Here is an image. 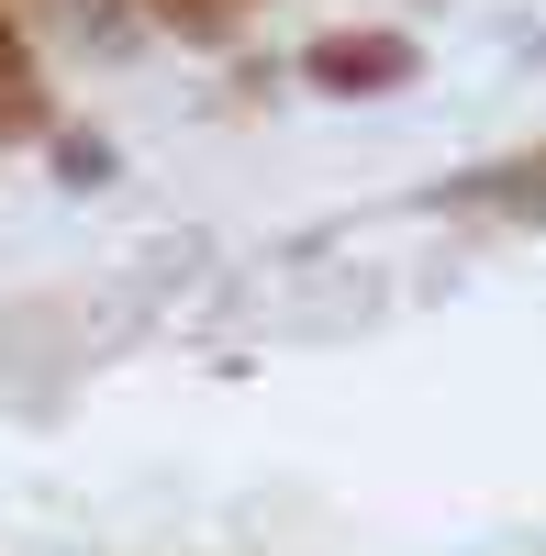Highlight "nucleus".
<instances>
[{
  "label": "nucleus",
  "instance_id": "1",
  "mask_svg": "<svg viewBox=\"0 0 546 556\" xmlns=\"http://www.w3.org/2000/svg\"><path fill=\"white\" fill-rule=\"evenodd\" d=\"M413 34H369V23H357V34H312L301 45V78L312 89H324V101H380V89H413Z\"/></svg>",
  "mask_w": 546,
  "mask_h": 556
},
{
  "label": "nucleus",
  "instance_id": "2",
  "mask_svg": "<svg viewBox=\"0 0 546 556\" xmlns=\"http://www.w3.org/2000/svg\"><path fill=\"white\" fill-rule=\"evenodd\" d=\"M34 134H57V101H45V67L23 45V12L0 0V146H34Z\"/></svg>",
  "mask_w": 546,
  "mask_h": 556
},
{
  "label": "nucleus",
  "instance_id": "3",
  "mask_svg": "<svg viewBox=\"0 0 546 556\" xmlns=\"http://www.w3.org/2000/svg\"><path fill=\"white\" fill-rule=\"evenodd\" d=\"M435 201H446V212H502V201H546V146H535V156H502V167H469V178H446Z\"/></svg>",
  "mask_w": 546,
  "mask_h": 556
},
{
  "label": "nucleus",
  "instance_id": "4",
  "mask_svg": "<svg viewBox=\"0 0 546 556\" xmlns=\"http://www.w3.org/2000/svg\"><path fill=\"white\" fill-rule=\"evenodd\" d=\"M146 12H157L178 45H223V34H235V0H146Z\"/></svg>",
  "mask_w": 546,
  "mask_h": 556
},
{
  "label": "nucleus",
  "instance_id": "5",
  "mask_svg": "<svg viewBox=\"0 0 546 556\" xmlns=\"http://www.w3.org/2000/svg\"><path fill=\"white\" fill-rule=\"evenodd\" d=\"M57 178L67 190H101L112 178V134H57Z\"/></svg>",
  "mask_w": 546,
  "mask_h": 556
}]
</instances>
